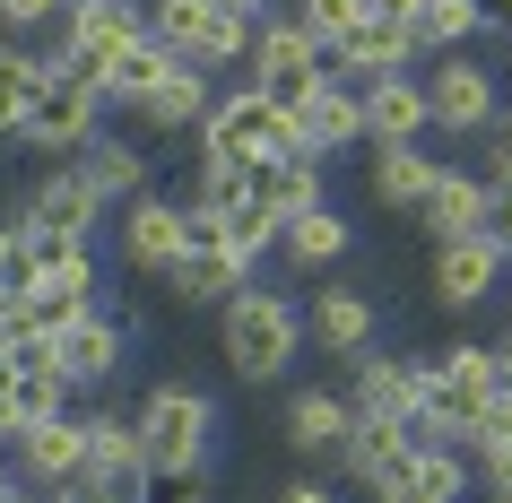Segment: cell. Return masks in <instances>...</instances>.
<instances>
[{
    "instance_id": "cell-4",
    "label": "cell",
    "mask_w": 512,
    "mask_h": 503,
    "mask_svg": "<svg viewBox=\"0 0 512 503\" xmlns=\"http://www.w3.org/2000/svg\"><path fill=\"white\" fill-rule=\"evenodd\" d=\"M322 79H330V53L313 44V27L296 18V0H287V9H270V18L252 27V61H243V87H261V96H278V105L296 113Z\"/></svg>"
},
{
    "instance_id": "cell-43",
    "label": "cell",
    "mask_w": 512,
    "mask_h": 503,
    "mask_svg": "<svg viewBox=\"0 0 512 503\" xmlns=\"http://www.w3.org/2000/svg\"><path fill=\"white\" fill-rule=\"evenodd\" d=\"M374 18H417V0H365Z\"/></svg>"
},
{
    "instance_id": "cell-16",
    "label": "cell",
    "mask_w": 512,
    "mask_h": 503,
    "mask_svg": "<svg viewBox=\"0 0 512 503\" xmlns=\"http://www.w3.org/2000/svg\"><path fill=\"white\" fill-rule=\"evenodd\" d=\"M356 434V408L339 382H304V391H287V451H296L304 469H330L339 451H348Z\"/></svg>"
},
{
    "instance_id": "cell-35",
    "label": "cell",
    "mask_w": 512,
    "mask_h": 503,
    "mask_svg": "<svg viewBox=\"0 0 512 503\" xmlns=\"http://www.w3.org/2000/svg\"><path fill=\"white\" fill-rule=\"evenodd\" d=\"M478 174L486 183H512V96H504V113H495L486 139H478Z\"/></svg>"
},
{
    "instance_id": "cell-2",
    "label": "cell",
    "mask_w": 512,
    "mask_h": 503,
    "mask_svg": "<svg viewBox=\"0 0 512 503\" xmlns=\"http://www.w3.org/2000/svg\"><path fill=\"white\" fill-rule=\"evenodd\" d=\"M131 417H139V443H148V469L157 477L209 469V451H217V399L209 391H191V382H148Z\"/></svg>"
},
{
    "instance_id": "cell-22",
    "label": "cell",
    "mask_w": 512,
    "mask_h": 503,
    "mask_svg": "<svg viewBox=\"0 0 512 503\" xmlns=\"http://www.w3.org/2000/svg\"><path fill=\"white\" fill-rule=\"evenodd\" d=\"M434 113H426V70H400V79L365 87V148H426Z\"/></svg>"
},
{
    "instance_id": "cell-31",
    "label": "cell",
    "mask_w": 512,
    "mask_h": 503,
    "mask_svg": "<svg viewBox=\"0 0 512 503\" xmlns=\"http://www.w3.org/2000/svg\"><path fill=\"white\" fill-rule=\"evenodd\" d=\"M417 44H426V61L434 53H478L486 35H495V9L486 0H417Z\"/></svg>"
},
{
    "instance_id": "cell-18",
    "label": "cell",
    "mask_w": 512,
    "mask_h": 503,
    "mask_svg": "<svg viewBox=\"0 0 512 503\" xmlns=\"http://www.w3.org/2000/svg\"><path fill=\"white\" fill-rule=\"evenodd\" d=\"M18 226H61V235H87L96 243V226H105V200H96V183L79 174V157L44 165L27 183V200H18Z\"/></svg>"
},
{
    "instance_id": "cell-24",
    "label": "cell",
    "mask_w": 512,
    "mask_h": 503,
    "mask_svg": "<svg viewBox=\"0 0 512 503\" xmlns=\"http://www.w3.org/2000/svg\"><path fill=\"white\" fill-rule=\"evenodd\" d=\"M434 174H443V157H426V148H365V200L391 209V217H408V226L426 209Z\"/></svg>"
},
{
    "instance_id": "cell-17",
    "label": "cell",
    "mask_w": 512,
    "mask_h": 503,
    "mask_svg": "<svg viewBox=\"0 0 512 503\" xmlns=\"http://www.w3.org/2000/svg\"><path fill=\"white\" fill-rule=\"evenodd\" d=\"M209 105H217V79L209 70H191V61H174V79L165 87H148L131 105V139H200V122H209Z\"/></svg>"
},
{
    "instance_id": "cell-21",
    "label": "cell",
    "mask_w": 512,
    "mask_h": 503,
    "mask_svg": "<svg viewBox=\"0 0 512 503\" xmlns=\"http://www.w3.org/2000/svg\"><path fill=\"white\" fill-rule=\"evenodd\" d=\"M296 139H304L322 165H330V157H356V148H365V87H356V79H322V87L296 105Z\"/></svg>"
},
{
    "instance_id": "cell-14",
    "label": "cell",
    "mask_w": 512,
    "mask_h": 503,
    "mask_svg": "<svg viewBox=\"0 0 512 503\" xmlns=\"http://www.w3.org/2000/svg\"><path fill=\"white\" fill-rule=\"evenodd\" d=\"M417 451H426V434H417V425H356L348 451L330 460V477H339L348 495L374 503V495H391V486L417 469Z\"/></svg>"
},
{
    "instance_id": "cell-39",
    "label": "cell",
    "mask_w": 512,
    "mask_h": 503,
    "mask_svg": "<svg viewBox=\"0 0 512 503\" xmlns=\"http://www.w3.org/2000/svg\"><path fill=\"white\" fill-rule=\"evenodd\" d=\"M157 503H209V469H191V477H157Z\"/></svg>"
},
{
    "instance_id": "cell-37",
    "label": "cell",
    "mask_w": 512,
    "mask_h": 503,
    "mask_svg": "<svg viewBox=\"0 0 512 503\" xmlns=\"http://www.w3.org/2000/svg\"><path fill=\"white\" fill-rule=\"evenodd\" d=\"M70 0H0V35H35L44 18H61Z\"/></svg>"
},
{
    "instance_id": "cell-12",
    "label": "cell",
    "mask_w": 512,
    "mask_h": 503,
    "mask_svg": "<svg viewBox=\"0 0 512 503\" xmlns=\"http://www.w3.org/2000/svg\"><path fill=\"white\" fill-rule=\"evenodd\" d=\"M53 356H61V382H70L79 399H96V391H113V382L131 373V321L96 304V313H79L53 339Z\"/></svg>"
},
{
    "instance_id": "cell-3",
    "label": "cell",
    "mask_w": 512,
    "mask_h": 503,
    "mask_svg": "<svg viewBox=\"0 0 512 503\" xmlns=\"http://www.w3.org/2000/svg\"><path fill=\"white\" fill-rule=\"evenodd\" d=\"M287 148H304V139H296V113L278 105V96H261V87H217L209 122L191 139V165H252V157H287Z\"/></svg>"
},
{
    "instance_id": "cell-42",
    "label": "cell",
    "mask_w": 512,
    "mask_h": 503,
    "mask_svg": "<svg viewBox=\"0 0 512 503\" xmlns=\"http://www.w3.org/2000/svg\"><path fill=\"white\" fill-rule=\"evenodd\" d=\"M9 252H18V209H0V269H9Z\"/></svg>"
},
{
    "instance_id": "cell-27",
    "label": "cell",
    "mask_w": 512,
    "mask_h": 503,
    "mask_svg": "<svg viewBox=\"0 0 512 503\" xmlns=\"http://www.w3.org/2000/svg\"><path fill=\"white\" fill-rule=\"evenodd\" d=\"M348 243H356V226L339 209H304V217H287V226H278V261L296 269V278H330V269L348 261Z\"/></svg>"
},
{
    "instance_id": "cell-8",
    "label": "cell",
    "mask_w": 512,
    "mask_h": 503,
    "mask_svg": "<svg viewBox=\"0 0 512 503\" xmlns=\"http://www.w3.org/2000/svg\"><path fill=\"white\" fill-rule=\"evenodd\" d=\"M87 486L113 503H157V469H148V443H139V417L131 408H96L87 399Z\"/></svg>"
},
{
    "instance_id": "cell-23",
    "label": "cell",
    "mask_w": 512,
    "mask_h": 503,
    "mask_svg": "<svg viewBox=\"0 0 512 503\" xmlns=\"http://www.w3.org/2000/svg\"><path fill=\"white\" fill-rule=\"evenodd\" d=\"M61 18H70V70L96 79L131 35H148V0H70Z\"/></svg>"
},
{
    "instance_id": "cell-13",
    "label": "cell",
    "mask_w": 512,
    "mask_h": 503,
    "mask_svg": "<svg viewBox=\"0 0 512 503\" xmlns=\"http://www.w3.org/2000/svg\"><path fill=\"white\" fill-rule=\"evenodd\" d=\"M304 339L322 347L330 365H356V356H374V347H382V304L365 287L322 278V295H304Z\"/></svg>"
},
{
    "instance_id": "cell-6",
    "label": "cell",
    "mask_w": 512,
    "mask_h": 503,
    "mask_svg": "<svg viewBox=\"0 0 512 503\" xmlns=\"http://www.w3.org/2000/svg\"><path fill=\"white\" fill-rule=\"evenodd\" d=\"M148 27H157L191 70H209V79H226V70L252 61V18H235L226 0H148Z\"/></svg>"
},
{
    "instance_id": "cell-44",
    "label": "cell",
    "mask_w": 512,
    "mask_h": 503,
    "mask_svg": "<svg viewBox=\"0 0 512 503\" xmlns=\"http://www.w3.org/2000/svg\"><path fill=\"white\" fill-rule=\"evenodd\" d=\"M61 503H113V495H96V486H79V495H61Z\"/></svg>"
},
{
    "instance_id": "cell-11",
    "label": "cell",
    "mask_w": 512,
    "mask_h": 503,
    "mask_svg": "<svg viewBox=\"0 0 512 503\" xmlns=\"http://www.w3.org/2000/svg\"><path fill=\"white\" fill-rule=\"evenodd\" d=\"M183 226H191V200L183 191H139L122 209V269L139 287H165L183 269Z\"/></svg>"
},
{
    "instance_id": "cell-41",
    "label": "cell",
    "mask_w": 512,
    "mask_h": 503,
    "mask_svg": "<svg viewBox=\"0 0 512 503\" xmlns=\"http://www.w3.org/2000/svg\"><path fill=\"white\" fill-rule=\"evenodd\" d=\"M226 9H235V18H252V27H261V18H270V9H287V0H226Z\"/></svg>"
},
{
    "instance_id": "cell-7",
    "label": "cell",
    "mask_w": 512,
    "mask_h": 503,
    "mask_svg": "<svg viewBox=\"0 0 512 503\" xmlns=\"http://www.w3.org/2000/svg\"><path fill=\"white\" fill-rule=\"evenodd\" d=\"M426 365H434V347H374V356H356L348 382H339L356 425H417L426 417Z\"/></svg>"
},
{
    "instance_id": "cell-38",
    "label": "cell",
    "mask_w": 512,
    "mask_h": 503,
    "mask_svg": "<svg viewBox=\"0 0 512 503\" xmlns=\"http://www.w3.org/2000/svg\"><path fill=\"white\" fill-rule=\"evenodd\" d=\"M478 235L512 261V183H495V191H486V226H478Z\"/></svg>"
},
{
    "instance_id": "cell-32",
    "label": "cell",
    "mask_w": 512,
    "mask_h": 503,
    "mask_svg": "<svg viewBox=\"0 0 512 503\" xmlns=\"http://www.w3.org/2000/svg\"><path fill=\"white\" fill-rule=\"evenodd\" d=\"M400 486L417 503H469V495H478V469H469V451H460V443H426V451H417V469H408Z\"/></svg>"
},
{
    "instance_id": "cell-1",
    "label": "cell",
    "mask_w": 512,
    "mask_h": 503,
    "mask_svg": "<svg viewBox=\"0 0 512 503\" xmlns=\"http://www.w3.org/2000/svg\"><path fill=\"white\" fill-rule=\"evenodd\" d=\"M304 304L296 287H270V278H252V287L217 313V365L235 373L243 391H270V382H287V365L304 356Z\"/></svg>"
},
{
    "instance_id": "cell-26",
    "label": "cell",
    "mask_w": 512,
    "mask_h": 503,
    "mask_svg": "<svg viewBox=\"0 0 512 503\" xmlns=\"http://www.w3.org/2000/svg\"><path fill=\"white\" fill-rule=\"evenodd\" d=\"M252 278H261V269L243 261V252H183V269L165 278V295H174L183 313H226Z\"/></svg>"
},
{
    "instance_id": "cell-28",
    "label": "cell",
    "mask_w": 512,
    "mask_h": 503,
    "mask_svg": "<svg viewBox=\"0 0 512 503\" xmlns=\"http://www.w3.org/2000/svg\"><path fill=\"white\" fill-rule=\"evenodd\" d=\"M79 174L96 183V200H105V209H131L139 191H157V157H148V139H113V131L79 157Z\"/></svg>"
},
{
    "instance_id": "cell-34",
    "label": "cell",
    "mask_w": 512,
    "mask_h": 503,
    "mask_svg": "<svg viewBox=\"0 0 512 503\" xmlns=\"http://www.w3.org/2000/svg\"><path fill=\"white\" fill-rule=\"evenodd\" d=\"M296 18L313 27V44H322V53H339V44H348L374 9H365V0H296Z\"/></svg>"
},
{
    "instance_id": "cell-9",
    "label": "cell",
    "mask_w": 512,
    "mask_h": 503,
    "mask_svg": "<svg viewBox=\"0 0 512 503\" xmlns=\"http://www.w3.org/2000/svg\"><path fill=\"white\" fill-rule=\"evenodd\" d=\"M426 113L443 139H486V122L504 113V79L478 53H434L426 61Z\"/></svg>"
},
{
    "instance_id": "cell-36",
    "label": "cell",
    "mask_w": 512,
    "mask_h": 503,
    "mask_svg": "<svg viewBox=\"0 0 512 503\" xmlns=\"http://www.w3.org/2000/svg\"><path fill=\"white\" fill-rule=\"evenodd\" d=\"M278 503H348V486H339L330 469H304V477H287V486H278Z\"/></svg>"
},
{
    "instance_id": "cell-40",
    "label": "cell",
    "mask_w": 512,
    "mask_h": 503,
    "mask_svg": "<svg viewBox=\"0 0 512 503\" xmlns=\"http://www.w3.org/2000/svg\"><path fill=\"white\" fill-rule=\"evenodd\" d=\"M495 399H512V330L495 339Z\"/></svg>"
},
{
    "instance_id": "cell-20",
    "label": "cell",
    "mask_w": 512,
    "mask_h": 503,
    "mask_svg": "<svg viewBox=\"0 0 512 503\" xmlns=\"http://www.w3.org/2000/svg\"><path fill=\"white\" fill-rule=\"evenodd\" d=\"M243 191L261 200V209L287 226V217H304V209H322L330 200V165L313 157V148H287V157H252L243 165Z\"/></svg>"
},
{
    "instance_id": "cell-30",
    "label": "cell",
    "mask_w": 512,
    "mask_h": 503,
    "mask_svg": "<svg viewBox=\"0 0 512 503\" xmlns=\"http://www.w3.org/2000/svg\"><path fill=\"white\" fill-rule=\"evenodd\" d=\"M44 61H35V44L27 35H0V148H18L27 139V113H35V96H44Z\"/></svg>"
},
{
    "instance_id": "cell-29",
    "label": "cell",
    "mask_w": 512,
    "mask_h": 503,
    "mask_svg": "<svg viewBox=\"0 0 512 503\" xmlns=\"http://www.w3.org/2000/svg\"><path fill=\"white\" fill-rule=\"evenodd\" d=\"M174 61H183V53H174V44H165L157 27H148V35H131V44H122V53H113L105 70H96V87H105V105H122V113H131L139 96H148V87H165V79H174Z\"/></svg>"
},
{
    "instance_id": "cell-25",
    "label": "cell",
    "mask_w": 512,
    "mask_h": 503,
    "mask_svg": "<svg viewBox=\"0 0 512 503\" xmlns=\"http://www.w3.org/2000/svg\"><path fill=\"white\" fill-rule=\"evenodd\" d=\"M486 174L478 165H452L443 157V174H434V191H426V209H417V226H426V243H460V235H478L486 226Z\"/></svg>"
},
{
    "instance_id": "cell-10",
    "label": "cell",
    "mask_w": 512,
    "mask_h": 503,
    "mask_svg": "<svg viewBox=\"0 0 512 503\" xmlns=\"http://www.w3.org/2000/svg\"><path fill=\"white\" fill-rule=\"evenodd\" d=\"M9 469H18V486H35V495H79L87 486V417L79 408H61V417H35L27 434H9Z\"/></svg>"
},
{
    "instance_id": "cell-5",
    "label": "cell",
    "mask_w": 512,
    "mask_h": 503,
    "mask_svg": "<svg viewBox=\"0 0 512 503\" xmlns=\"http://www.w3.org/2000/svg\"><path fill=\"white\" fill-rule=\"evenodd\" d=\"M105 139V87L87 79V70H53L44 79V96H35V113H27V157H44V165H61V157H87Z\"/></svg>"
},
{
    "instance_id": "cell-19",
    "label": "cell",
    "mask_w": 512,
    "mask_h": 503,
    "mask_svg": "<svg viewBox=\"0 0 512 503\" xmlns=\"http://www.w3.org/2000/svg\"><path fill=\"white\" fill-rule=\"evenodd\" d=\"M400 70H426V44H417V27H408V18H365V27L330 53V79H356V87L400 79Z\"/></svg>"
},
{
    "instance_id": "cell-15",
    "label": "cell",
    "mask_w": 512,
    "mask_h": 503,
    "mask_svg": "<svg viewBox=\"0 0 512 503\" xmlns=\"http://www.w3.org/2000/svg\"><path fill=\"white\" fill-rule=\"evenodd\" d=\"M504 252H495V243L486 235H460V243H434L426 252V295L434 304H443V313H478L486 295L504 287Z\"/></svg>"
},
{
    "instance_id": "cell-33",
    "label": "cell",
    "mask_w": 512,
    "mask_h": 503,
    "mask_svg": "<svg viewBox=\"0 0 512 503\" xmlns=\"http://www.w3.org/2000/svg\"><path fill=\"white\" fill-rule=\"evenodd\" d=\"M217 217H226V243H235V252H243L252 269H261V261H278V217L261 209V200H235V209H217Z\"/></svg>"
}]
</instances>
